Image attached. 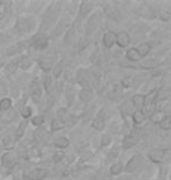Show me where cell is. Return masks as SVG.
Returning a JSON list of instances; mask_svg holds the SVG:
<instances>
[{"label": "cell", "instance_id": "obj_1", "mask_svg": "<svg viewBox=\"0 0 171 180\" xmlns=\"http://www.w3.org/2000/svg\"><path fill=\"white\" fill-rule=\"evenodd\" d=\"M1 164L6 169H13L15 166V164H17V158L12 152H6L1 157Z\"/></svg>", "mask_w": 171, "mask_h": 180}, {"label": "cell", "instance_id": "obj_2", "mask_svg": "<svg viewBox=\"0 0 171 180\" xmlns=\"http://www.w3.org/2000/svg\"><path fill=\"white\" fill-rule=\"evenodd\" d=\"M142 163H143V158L140 157V156H135V157H132L130 159L129 163L127 164L125 171L127 172H134V171H136L137 169L141 167Z\"/></svg>", "mask_w": 171, "mask_h": 180}, {"label": "cell", "instance_id": "obj_3", "mask_svg": "<svg viewBox=\"0 0 171 180\" xmlns=\"http://www.w3.org/2000/svg\"><path fill=\"white\" fill-rule=\"evenodd\" d=\"M164 154H165L164 150L155 149V150H151V151L149 152L148 157H149V159H150L151 162H153V163H161V162L163 160V158H164Z\"/></svg>", "mask_w": 171, "mask_h": 180}, {"label": "cell", "instance_id": "obj_4", "mask_svg": "<svg viewBox=\"0 0 171 180\" xmlns=\"http://www.w3.org/2000/svg\"><path fill=\"white\" fill-rule=\"evenodd\" d=\"M55 60H56L55 56H41V58H39V64H40V67L45 71H47V70L52 68V66L54 64Z\"/></svg>", "mask_w": 171, "mask_h": 180}, {"label": "cell", "instance_id": "obj_5", "mask_svg": "<svg viewBox=\"0 0 171 180\" xmlns=\"http://www.w3.org/2000/svg\"><path fill=\"white\" fill-rule=\"evenodd\" d=\"M33 46L35 47L36 49H45L48 46V36L45 34L38 35L35 39H34Z\"/></svg>", "mask_w": 171, "mask_h": 180}, {"label": "cell", "instance_id": "obj_6", "mask_svg": "<svg viewBox=\"0 0 171 180\" xmlns=\"http://www.w3.org/2000/svg\"><path fill=\"white\" fill-rule=\"evenodd\" d=\"M129 42H130V36L128 33L121 32V33H118L116 35V43L118 45V47L124 48V47H127L129 45Z\"/></svg>", "mask_w": 171, "mask_h": 180}, {"label": "cell", "instance_id": "obj_7", "mask_svg": "<svg viewBox=\"0 0 171 180\" xmlns=\"http://www.w3.org/2000/svg\"><path fill=\"white\" fill-rule=\"evenodd\" d=\"M41 95H42V91H41V88L40 86L38 84V83H33L32 84V88H31V97L32 99L38 103L40 99H41Z\"/></svg>", "mask_w": 171, "mask_h": 180}, {"label": "cell", "instance_id": "obj_8", "mask_svg": "<svg viewBox=\"0 0 171 180\" xmlns=\"http://www.w3.org/2000/svg\"><path fill=\"white\" fill-rule=\"evenodd\" d=\"M46 175H47V171H46V170L36 169V170L31 171L27 177L32 180H41V179H43Z\"/></svg>", "mask_w": 171, "mask_h": 180}, {"label": "cell", "instance_id": "obj_9", "mask_svg": "<svg viewBox=\"0 0 171 180\" xmlns=\"http://www.w3.org/2000/svg\"><path fill=\"white\" fill-rule=\"evenodd\" d=\"M115 41H116V34L112 32H108L103 36V45L106 48H112V45L115 43Z\"/></svg>", "mask_w": 171, "mask_h": 180}, {"label": "cell", "instance_id": "obj_10", "mask_svg": "<svg viewBox=\"0 0 171 180\" xmlns=\"http://www.w3.org/2000/svg\"><path fill=\"white\" fill-rule=\"evenodd\" d=\"M104 122H106V119L103 117V111H102V112L99 114V116L93 121V128L101 131V130H103V128H104V124H106Z\"/></svg>", "mask_w": 171, "mask_h": 180}, {"label": "cell", "instance_id": "obj_11", "mask_svg": "<svg viewBox=\"0 0 171 180\" xmlns=\"http://www.w3.org/2000/svg\"><path fill=\"white\" fill-rule=\"evenodd\" d=\"M136 143H137V137H135L134 134L127 136V137H124L123 140V149L124 150H128V149L132 147L134 145H136Z\"/></svg>", "mask_w": 171, "mask_h": 180}, {"label": "cell", "instance_id": "obj_12", "mask_svg": "<svg viewBox=\"0 0 171 180\" xmlns=\"http://www.w3.org/2000/svg\"><path fill=\"white\" fill-rule=\"evenodd\" d=\"M77 82H79L82 87L87 88L89 86L88 76L86 75V71H84V70H80V71H79V75H77Z\"/></svg>", "mask_w": 171, "mask_h": 180}, {"label": "cell", "instance_id": "obj_13", "mask_svg": "<svg viewBox=\"0 0 171 180\" xmlns=\"http://www.w3.org/2000/svg\"><path fill=\"white\" fill-rule=\"evenodd\" d=\"M127 58H128V60H130V61H134V62H136V61H140L141 60V56H140V54H138V52H137V49L136 48H130L129 50L127 52Z\"/></svg>", "mask_w": 171, "mask_h": 180}, {"label": "cell", "instance_id": "obj_14", "mask_svg": "<svg viewBox=\"0 0 171 180\" xmlns=\"http://www.w3.org/2000/svg\"><path fill=\"white\" fill-rule=\"evenodd\" d=\"M136 49H137V52H138V54H140V56L143 58V56H147L148 54L150 53L151 47H150L149 43H142V45H140V47L136 48Z\"/></svg>", "mask_w": 171, "mask_h": 180}, {"label": "cell", "instance_id": "obj_15", "mask_svg": "<svg viewBox=\"0 0 171 180\" xmlns=\"http://www.w3.org/2000/svg\"><path fill=\"white\" fill-rule=\"evenodd\" d=\"M97 25H99V17L97 15H93V17L89 19L88 21V33H93L96 27H97Z\"/></svg>", "mask_w": 171, "mask_h": 180}, {"label": "cell", "instance_id": "obj_16", "mask_svg": "<svg viewBox=\"0 0 171 180\" xmlns=\"http://www.w3.org/2000/svg\"><path fill=\"white\" fill-rule=\"evenodd\" d=\"M79 96H80V98L82 99L83 102H87V103L93 99V93H92L90 90H88V89H83V90H81V91L79 93Z\"/></svg>", "mask_w": 171, "mask_h": 180}, {"label": "cell", "instance_id": "obj_17", "mask_svg": "<svg viewBox=\"0 0 171 180\" xmlns=\"http://www.w3.org/2000/svg\"><path fill=\"white\" fill-rule=\"evenodd\" d=\"M132 119H134L135 124H141V123L144 122L145 117H144V115H143V112L141 110H136L134 112V115H132Z\"/></svg>", "mask_w": 171, "mask_h": 180}, {"label": "cell", "instance_id": "obj_18", "mask_svg": "<svg viewBox=\"0 0 171 180\" xmlns=\"http://www.w3.org/2000/svg\"><path fill=\"white\" fill-rule=\"evenodd\" d=\"M143 115L144 117H150L153 115V112H155V103H151V104H147L144 105V108H143Z\"/></svg>", "mask_w": 171, "mask_h": 180}, {"label": "cell", "instance_id": "obj_19", "mask_svg": "<svg viewBox=\"0 0 171 180\" xmlns=\"http://www.w3.org/2000/svg\"><path fill=\"white\" fill-rule=\"evenodd\" d=\"M161 128L163 129V130H170L171 129V117L168 115V116H165L164 118H162V121H161Z\"/></svg>", "mask_w": 171, "mask_h": 180}, {"label": "cell", "instance_id": "obj_20", "mask_svg": "<svg viewBox=\"0 0 171 180\" xmlns=\"http://www.w3.org/2000/svg\"><path fill=\"white\" fill-rule=\"evenodd\" d=\"M131 102L135 106H142L144 105V96L143 95H135L132 98H131Z\"/></svg>", "mask_w": 171, "mask_h": 180}, {"label": "cell", "instance_id": "obj_21", "mask_svg": "<svg viewBox=\"0 0 171 180\" xmlns=\"http://www.w3.org/2000/svg\"><path fill=\"white\" fill-rule=\"evenodd\" d=\"M54 144L58 146V147H60V149H65V147H67L68 144H69V140L67 139V138H65V137H61V138L55 139Z\"/></svg>", "mask_w": 171, "mask_h": 180}, {"label": "cell", "instance_id": "obj_22", "mask_svg": "<svg viewBox=\"0 0 171 180\" xmlns=\"http://www.w3.org/2000/svg\"><path fill=\"white\" fill-rule=\"evenodd\" d=\"M157 97V91H151V93H149L148 96L144 97V105L147 104H151V103H155V98Z\"/></svg>", "mask_w": 171, "mask_h": 180}, {"label": "cell", "instance_id": "obj_23", "mask_svg": "<svg viewBox=\"0 0 171 180\" xmlns=\"http://www.w3.org/2000/svg\"><path fill=\"white\" fill-rule=\"evenodd\" d=\"M17 25H18L19 29H21V30H28L31 28V25L28 23L27 19H19Z\"/></svg>", "mask_w": 171, "mask_h": 180}, {"label": "cell", "instance_id": "obj_24", "mask_svg": "<svg viewBox=\"0 0 171 180\" xmlns=\"http://www.w3.org/2000/svg\"><path fill=\"white\" fill-rule=\"evenodd\" d=\"M11 105H12V101L10 98H2L0 101V110L5 111V110H8L10 108H11Z\"/></svg>", "mask_w": 171, "mask_h": 180}, {"label": "cell", "instance_id": "obj_25", "mask_svg": "<svg viewBox=\"0 0 171 180\" xmlns=\"http://www.w3.org/2000/svg\"><path fill=\"white\" fill-rule=\"evenodd\" d=\"M122 170H123V166H122V164L121 163H116L114 164L112 166V169H110V173L112 175H117L120 174L121 172H122Z\"/></svg>", "mask_w": 171, "mask_h": 180}, {"label": "cell", "instance_id": "obj_26", "mask_svg": "<svg viewBox=\"0 0 171 180\" xmlns=\"http://www.w3.org/2000/svg\"><path fill=\"white\" fill-rule=\"evenodd\" d=\"M66 124L65 122H62L61 119H54L53 122H52V125H51V129L55 131V130H59V129H62L65 126Z\"/></svg>", "mask_w": 171, "mask_h": 180}, {"label": "cell", "instance_id": "obj_27", "mask_svg": "<svg viewBox=\"0 0 171 180\" xmlns=\"http://www.w3.org/2000/svg\"><path fill=\"white\" fill-rule=\"evenodd\" d=\"M89 45V41L87 38H81L79 40V52H82L83 49H86Z\"/></svg>", "mask_w": 171, "mask_h": 180}, {"label": "cell", "instance_id": "obj_28", "mask_svg": "<svg viewBox=\"0 0 171 180\" xmlns=\"http://www.w3.org/2000/svg\"><path fill=\"white\" fill-rule=\"evenodd\" d=\"M19 64H20V67H21V68H24V69H27V68H28V67L31 66L30 58H27V56H24V58H21L20 62H19Z\"/></svg>", "mask_w": 171, "mask_h": 180}, {"label": "cell", "instance_id": "obj_29", "mask_svg": "<svg viewBox=\"0 0 171 180\" xmlns=\"http://www.w3.org/2000/svg\"><path fill=\"white\" fill-rule=\"evenodd\" d=\"M17 66H18V61H17V60H15V61H13V62H11V63L7 66V73H8V74H12V73H14L15 69H17Z\"/></svg>", "mask_w": 171, "mask_h": 180}, {"label": "cell", "instance_id": "obj_30", "mask_svg": "<svg viewBox=\"0 0 171 180\" xmlns=\"http://www.w3.org/2000/svg\"><path fill=\"white\" fill-rule=\"evenodd\" d=\"M25 128H26V123H22V124H20V126H19L18 130H17V134H15L17 138H20V137H21V136L24 134Z\"/></svg>", "mask_w": 171, "mask_h": 180}, {"label": "cell", "instance_id": "obj_31", "mask_svg": "<svg viewBox=\"0 0 171 180\" xmlns=\"http://www.w3.org/2000/svg\"><path fill=\"white\" fill-rule=\"evenodd\" d=\"M63 156H65V154H63V152L58 151L55 154H54V157H53L54 162H55V163H59V162H61V160L63 159Z\"/></svg>", "mask_w": 171, "mask_h": 180}, {"label": "cell", "instance_id": "obj_32", "mask_svg": "<svg viewBox=\"0 0 171 180\" xmlns=\"http://www.w3.org/2000/svg\"><path fill=\"white\" fill-rule=\"evenodd\" d=\"M31 114H32V110H31L30 106H25V108L21 109V115H22V117H25V118L30 117Z\"/></svg>", "mask_w": 171, "mask_h": 180}, {"label": "cell", "instance_id": "obj_33", "mask_svg": "<svg viewBox=\"0 0 171 180\" xmlns=\"http://www.w3.org/2000/svg\"><path fill=\"white\" fill-rule=\"evenodd\" d=\"M45 86H46V90H47V93L49 94L51 91H52V80H51V77H49V76L46 78Z\"/></svg>", "mask_w": 171, "mask_h": 180}, {"label": "cell", "instance_id": "obj_34", "mask_svg": "<svg viewBox=\"0 0 171 180\" xmlns=\"http://www.w3.org/2000/svg\"><path fill=\"white\" fill-rule=\"evenodd\" d=\"M58 115H59L60 119H61L62 122H65L66 117H67V111H66L65 109H60V110L58 111Z\"/></svg>", "mask_w": 171, "mask_h": 180}, {"label": "cell", "instance_id": "obj_35", "mask_svg": "<svg viewBox=\"0 0 171 180\" xmlns=\"http://www.w3.org/2000/svg\"><path fill=\"white\" fill-rule=\"evenodd\" d=\"M43 123V116H36L33 118V124L34 125H41Z\"/></svg>", "mask_w": 171, "mask_h": 180}, {"label": "cell", "instance_id": "obj_36", "mask_svg": "<svg viewBox=\"0 0 171 180\" xmlns=\"http://www.w3.org/2000/svg\"><path fill=\"white\" fill-rule=\"evenodd\" d=\"M45 136H46V131H45L43 129H40V130H38V131H36L35 137L38 138V139H39V138H40V139H42Z\"/></svg>", "mask_w": 171, "mask_h": 180}, {"label": "cell", "instance_id": "obj_37", "mask_svg": "<svg viewBox=\"0 0 171 180\" xmlns=\"http://www.w3.org/2000/svg\"><path fill=\"white\" fill-rule=\"evenodd\" d=\"M2 143H4V145L6 146V147H10V146L13 144V140L11 137H5L4 140H2Z\"/></svg>", "mask_w": 171, "mask_h": 180}, {"label": "cell", "instance_id": "obj_38", "mask_svg": "<svg viewBox=\"0 0 171 180\" xmlns=\"http://www.w3.org/2000/svg\"><path fill=\"white\" fill-rule=\"evenodd\" d=\"M5 12H6V8H5L4 2H0V20L4 18V15H5Z\"/></svg>", "mask_w": 171, "mask_h": 180}, {"label": "cell", "instance_id": "obj_39", "mask_svg": "<svg viewBox=\"0 0 171 180\" xmlns=\"http://www.w3.org/2000/svg\"><path fill=\"white\" fill-rule=\"evenodd\" d=\"M109 142H110V137H109V136H103V137H102V143H101V145L102 146L108 145Z\"/></svg>", "mask_w": 171, "mask_h": 180}, {"label": "cell", "instance_id": "obj_40", "mask_svg": "<svg viewBox=\"0 0 171 180\" xmlns=\"http://www.w3.org/2000/svg\"><path fill=\"white\" fill-rule=\"evenodd\" d=\"M161 18H162V20H164V21H168V20L170 19V13H168V12H162V14H161Z\"/></svg>", "mask_w": 171, "mask_h": 180}, {"label": "cell", "instance_id": "obj_41", "mask_svg": "<svg viewBox=\"0 0 171 180\" xmlns=\"http://www.w3.org/2000/svg\"><path fill=\"white\" fill-rule=\"evenodd\" d=\"M130 82H131V78H125V80L122 81V83H123V86H125V87H129Z\"/></svg>", "mask_w": 171, "mask_h": 180}, {"label": "cell", "instance_id": "obj_42", "mask_svg": "<svg viewBox=\"0 0 171 180\" xmlns=\"http://www.w3.org/2000/svg\"><path fill=\"white\" fill-rule=\"evenodd\" d=\"M71 73H68V71H67V73H66V76H65V77H66V80H67V81H71Z\"/></svg>", "mask_w": 171, "mask_h": 180}, {"label": "cell", "instance_id": "obj_43", "mask_svg": "<svg viewBox=\"0 0 171 180\" xmlns=\"http://www.w3.org/2000/svg\"><path fill=\"white\" fill-rule=\"evenodd\" d=\"M60 71H61V66H60V67H56V69L54 70V75L58 76V74H59Z\"/></svg>", "mask_w": 171, "mask_h": 180}, {"label": "cell", "instance_id": "obj_44", "mask_svg": "<svg viewBox=\"0 0 171 180\" xmlns=\"http://www.w3.org/2000/svg\"><path fill=\"white\" fill-rule=\"evenodd\" d=\"M15 180H24V178H21V179L20 178H15Z\"/></svg>", "mask_w": 171, "mask_h": 180}, {"label": "cell", "instance_id": "obj_45", "mask_svg": "<svg viewBox=\"0 0 171 180\" xmlns=\"http://www.w3.org/2000/svg\"><path fill=\"white\" fill-rule=\"evenodd\" d=\"M0 116H1V112H0Z\"/></svg>", "mask_w": 171, "mask_h": 180}]
</instances>
